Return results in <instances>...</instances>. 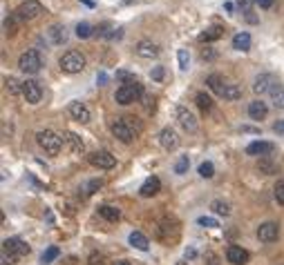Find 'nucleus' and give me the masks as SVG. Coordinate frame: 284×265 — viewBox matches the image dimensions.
Returning <instances> with one entry per match:
<instances>
[{
    "label": "nucleus",
    "mask_w": 284,
    "mask_h": 265,
    "mask_svg": "<svg viewBox=\"0 0 284 265\" xmlns=\"http://www.w3.org/2000/svg\"><path fill=\"white\" fill-rule=\"evenodd\" d=\"M36 143H38V147L43 149L45 154L59 156V154H61V147H63L65 140L61 138L59 134L51 132V129H40V132L36 134Z\"/></svg>",
    "instance_id": "obj_1"
},
{
    "label": "nucleus",
    "mask_w": 284,
    "mask_h": 265,
    "mask_svg": "<svg viewBox=\"0 0 284 265\" xmlns=\"http://www.w3.org/2000/svg\"><path fill=\"white\" fill-rule=\"evenodd\" d=\"M59 65H61V69L63 71H67V74H79V71L85 69V56L81 54V51H76V49H70V51H65V54L61 56Z\"/></svg>",
    "instance_id": "obj_2"
},
{
    "label": "nucleus",
    "mask_w": 284,
    "mask_h": 265,
    "mask_svg": "<svg viewBox=\"0 0 284 265\" xmlns=\"http://www.w3.org/2000/svg\"><path fill=\"white\" fill-rule=\"evenodd\" d=\"M18 67L25 74H38L43 69V56L38 49H27L23 56L18 58Z\"/></svg>",
    "instance_id": "obj_3"
},
{
    "label": "nucleus",
    "mask_w": 284,
    "mask_h": 265,
    "mask_svg": "<svg viewBox=\"0 0 284 265\" xmlns=\"http://www.w3.org/2000/svg\"><path fill=\"white\" fill-rule=\"evenodd\" d=\"M143 96V87L141 82H132V85H121L115 94V101L119 103V105H130V103L139 101V98Z\"/></svg>",
    "instance_id": "obj_4"
},
{
    "label": "nucleus",
    "mask_w": 284,
    "mask_h": 265,
    "mask_svg": "<svg viewBox=\"0 0 284 265\" xmlns=\"http://www.w3.org/2000/svg\"><path fill=\"white\" fill-rule=\"evenodd\" d=\"M14 14L18 16L20 23H23V20H34V18H38V16L43 14V5H40L38 0H23Z\"/></svg>",
    "instance_id": "obj_5"
},
{
    "label": "nucleus",
    "mask_w": 284,
    "mask_h": 265,
    "mask_svg": "<svg viewBox=\"0 0 284 265\" xmlns=\"http://www.w3.org/2000/svg\"><path fill=\"white\" fill-rule=\"evenodd\" d=\"M130 118H117L115 123H112V134H115V138H119L121 143H132L134 140V129H132V125L128 123Z\"/></svg>",
    "instance_id": "obj_6"
},
{
    "label": "nucleus",
    "mask_w": 284,
    "mask_h": 265,
    "mask_svg": "<svg viewBox=\"0 0 284 265\" xmlns=\"http://www.w3.org/2000/svg\"><path fill=\"white\" fill-rule=\"evenodd\" d=\"M90 165H94V167H99V169H112L117 165V158L107 152V149H99V152L90 154Z\"/></svg>",
    "instance_id": "obj_7"
},
{
    "label": "nucleus",
    "mask_w": 284,
    "mask_h": 265,
    "mask_svg": "<svg viewBox=\"0 0 284 265\" xmlns=\"http://www.w3.org/2000/svg\"><path fill=\"white\" fill-rule=\"evenodd\" d=\"M23 96L27 98L29 105H38L40 98H43V87L38 80H25L23 82Z\"/></svg>",
    "instance_id": "obj_8"
},
{
    "label": "nucleus",
    "mask_w": 284,
    "mask_h": 265,
    "mask_svg": "<svg viewBox=\"0 0 284 265\" xmlns=\"http://www.w3.org/2000/svg\"><path fill=\"white\" fill-rule=\"evenodd\" d=\"M177 121L179 125L186 129V132H197V118H195V114L190 112V109H186L184 105H177Z\"/></svg>",
    "instance_id": "obj_9"
},
{
    "label": "nucleus",
    "mask_w": 284,
    "mask_h": 265,
    "mask_svg": "<svg viewBox=\"0 0 284 265\" xmlns=\"http://www.w3.org/2000/svg\"><path fill=\"white\" fill-rule=\"evenodd\" d=\"M3 249L7 254H12V256H25V254H29V245L23 241V238H7V241L3 243Z\"/></svg>",
    "instance_id": "obj_10"
},
{
    "label": "nucleus",
    "mask_w": 284,
    "mask_h": 265,
    "mask_svg": "<svg viewBox=\"0 0 284 265\" xmlns=\"http://www.w3.org/2000/svg\"><path fill=\"white\" fill-rule=\"evenodd\" d=\"M277 236H280V225L277 223H262L257 227V238L262 243H273V241H277Z\"/></svg>",
    "instance_id": "obj_11"
},
{
    "label": "nucleus",
    "mask_w": 284,
    "mask_h": 265,
    "mask_svg": "<svg viewBox=\"0 0 284 265\" xmlns=\"http://www.w3.org/2000/svg\"><path fill=\"white\" fill-rule=\"evenodd\" d=\"M277 85V80H275V76L273 74H260L255 78V82H253V92L255 94H271V90Z\"/></svg>",
    "instance_id": "obj_12"
},
{
    "label": "nucleus",
    "mask_w": 284,
    "mask_h": 265,
    "mask_svg": "<svg viewBox=\"0 0 284 265\" xmlns=\"http://www.w3.org/2000/svg\"><path fill=\"white\" fill-rule=\"evenodd\" d=\"M159 143H161V147L163 149H177L179 147V136H177V132H175L173 127H163L161 132H159Z\"/></svg>",
    "instance_id": "obj_13"
},
{
    "label": "nucleus",
    "mask_w": 284,
    "mask_h": 265,
    "mask_svg": "<svg viewBox=\"0 0 284 265\" xmlns=\"http://www.w3.org/2000/svg\"><path fill=\"white\" fill-rule=\"evenodd\" d=\"M226 258H229V263H233V265H244V263H249L251 254L242 245H231L229 249H226Z\"/></svg>",
    "instance_id": "obj_14"
},
{
    "label": "nucleus",
    "mask_w": 284,
    "mask_h": 265,
    "mask_svg": "<svg viewBox=\"0 0 284 265\" xmlns=\"http://www.w3.org/2000/svg\"><path fill=\"white\" fill-rule=\"evenodd\" d=\"M134 51H137V56H141V58H157L159 56V45L152 43V40H139Z\"/></svg>",
    "instance_id": "obj_15"
},
{
    "label": "nucleus",
    "mask_w": 284,
    "mask_h": 265,
    "mask_svg": "<svg viewBox=\"0 0 284 265\" xmlns=\"http://www.w3.org/2000/svg\"><path fill=\"white\" fill-rule=\"evenodd\" d=\"M70 116L74 118V121H79V123H90L92 121V114H90V109H87L85 103H72L70 105Z\"/></svg>",
    "instance_id": "obj_16"
},
{
    "label": "nucleus",
    "mask_w": 284,
    "mask_h": 265,
    "mask_svg": "<svg viewBox=\"0 0 284 265\" xmlns=\"http://www.w3.org/2000/svg\"><path fill=\"white\" fill-rule=\"evenodd\" d=\"M246 152L251 156H268V154L275 152V145L266 143V140H255V143H251L249 147H246Z\"/></svg>",
    "instance_id": "obj_17"
},
{
    "label": "nucleus",
    "mask_w": 284,
    "mask_h": 265,
    "mask_svg": "<svg viewBox=\"0 0 284 265\" xmlns=\"http://www.w3.org/2000/svg\"><path fill=\"white\" fill-rule=\"evenodd\" d=\"M159 190H161V181H159L157 176H148V179L143 181V185H141V190H139V194H141L143 199H150V196H154Z\"/></svg>",
    "instance_id": "obj_18"
},
{
    "label": "nucleus",
    "mask_w": 284,
    "mask_h": 265,
    "mask_svg": "<svg viewBox=\"0 0 284 265\" xmlns=\"http://www.w3.org/2000/svg\"><path fill=\"white\" fill-rule=\"evenodd\" d=\"M63 140H65L67 145H70V149H72L74 154H83V152H85V143L81 140L79 134H74V132H65V134H63Z\"/></svg>",
    "instance_id": "obj_19"
},
{
    "label": "nucleus",
    "mask_w": 284,
    "mask_h": 265,
    "mask_svg": "<svg viewBox=\"0 0 284 265\" xmlns=\"http://www.w3.org/2000/svg\"><path fill=\"white\" fill-rule=\"evenodd\" d=\"M266 114H268L266 103H262V101H253L251 105H249V116L253 118V121H264Z\"/></svg>",
    "instance_id": "obj_20"
},
{
    "label": "nucleus",
    "mask_w": 284,
    "mask_h": 265,
    "mask_svg": "<svg viewBox=\"0 0 284 265\" xmlns=\"http://www.w3.org/2000/svg\"><path fill=\"white\" fill-rule=\"evenodd\" d=\"M206 85L210 87V92L217 94V96L221 98V94H224V90H226V85H229V82H224V78H221L219 74H210L208 78H206Z\"/></svg>",
    "instance_id": "obj_21"
},
{
    "label": "nucleus",
    "mask_w": 284,
    "mask_h": 265,
    "mask_svg": "<svg viewBox=\"0 0 284 265\" xmlns=\"http://www.w3.org/2000/svg\"><path fill=\"white\" fill-rule=\"evenodd\" d=\"M96 34H99V38H110V40H117V38H121V36H123V29L112 27L110 23H103V25H99Z\"/></svg>",
    "instance_id": "obj_22"
},
{
    "label": "nucleus",
    "mask_w": 284,
    "mask_h": 265,
    "mask_svg": "<svg viewBox=\"0 0 284 265\" xmlns=\"http://www.w3.org/2000/svg\"><path fill=\"white\" fill-rule=\"evenodd\" d=\"M47 38H49V43H54V45L65 43V38H67L65 27L63 25H51V27L47 29Z\"/></svg>",
    "instance_id": "obj_23"
},
{
    "label": "nucleus",
    "mask_w": 284,
    "mask_h": 265,
    "mask_svg": "<svg viewBox=\"0 0 284 265\" xmlns=\"http://www.w3.org/2000/svg\"><path fill=\"white\" fill-rule=\"evenodd\" d=\"M233 49H237V51H249L251 49V34H246V31L235 34L233 36Z\"/></svg>",
    "instance_id": "obj_24"
},
{
    "label": "nucleus",
    "mask_w": 284,
    "mask_h": 265,
    "mask_svg": "<svg viewBox=\"0 0 284 265\" xmlns=\"http://www.w3.org/2000/svg\"><path fill=\"white\" fill-rule=\"evenodd\" d=\"M130 245L137 247V249H141V252H148V247H150V241H148L146 234L132 232V234H130Z\"/></svg>",
    "instance_id": "obj_25"
},
{
    "label": "nucleus",
    "mask_w": 284,
    "mask_h": 265,
    "mask_svg": "<svg viewBox=\"0 0 284 265\" xmlns=\"http://www.w3.org/2000/svg\"><path fill=\"white\" fill-rule=\"evenodd\" d=\"M221 36H224V27H219V25H213V27L206 29L204 34L199 36V40H201V43H213V40L221 38Z\"/></svg>",
    "instance_id": "obj_26"
},
{
    "label": "nucleus",
    "mask_w": 284,
    "mask_h": 265,
    "mask_svg": "<svg viewBox=\"0 0 284 265\" xmlns=\"http://www.w3.org/2000/svg\"><path fill=\"white\" fill-rule=\"evenodd\" d=\"M268 96H271V103H273V107H275V109H284V87L280 85V82H277V85L273 87V90H271V94H268Z\"/></svg>",
    "instance_id": "obj_27"
},
{
    "label": "nucleus",
    "mask_w": 284,
    "mask_h": 265,
    "mask_svg": "<svg viewBox=\"0 0 284 265\" xmlns=\"http://www.w3.org/2000/svg\"><path fill=\"white\" fill-rule=\"evenodd\" d=\"M99 216H103L105 221H110V223H115L121 218V212L117 210V207H112V205H101L99 207Z\"/></svg>",
    "instance_id": "obj_28"
},
{
    "label": "nucleus",
    "mask_w": 284,
    "mask_h": 265,
    "mask_svg": "<svg viewBox=\"0 0 284 265\" xmlns=\"http://www.w3.org/2000/svg\"><path fill=\"white\" fill-rule=\"evenodd\" d=\"M210 210L219 216H231V203L229 201H221V199H215L210 203Z\"/></svg>",
    "instance_id": "obj_29"
},
{
    "label": "nucleus",
    "mask_w": 284,
    "mask_h": 265,
    "mask_svg": "<svg viewBox=\"0 0 284 265\" xmlns=\"http://www.w3.org/2000/svg\"><path fill=\"white\" fill-rule=\"evenodd\" d=\"M257 169H260V174H266V176L277 174V165L273 163V160H268L266 156H264V158H260V163H257Z\"/></svg>",
    "instance_id": "obj_30"
},
{
    "label": "nucleus",
    "mask_w": 284,
    "mask_h": 265,
    "mask_svg": "<svg viewBox=\"0 0 284 265\" xmlns=\"http://www.w3.org/2000/svg\"><path fill=\"white\" fill-rule=\"evenodd\" d=\"M195 103H197V107L201 109V112H210V107H213V101H210L208 94L199 92L197 96H195Z\"/></svg>",
    "instance_id": "obj_31"
},
{
    "label": "nucleus",
    "mask_w": 284,
    "mask_h": 265,
    "mask_svg": "<svg viewBox=\"0 0 284 265\" xmlns=\"http://www.w3.org/2000/svg\"><path fill=\"white\" fill-rule=\"evenodd\" d=\"M5 87H7V92L12 94V96H18V94H23V82H18L16 78H5Z\"/></svg>",
    "instance_id": "obj_32"
},
{
    "label": "nucleus",
    "mask_w": 284,
    "mask_h": 265,
    "mask_svg": "<svg viewBox=\"0 0 284 265\" xmlns=\"http://www.w3.org/2000/svg\"><path fill=\"white\" fill-rule=\"evenodd\" d=\"M221 98H224V101H237V98H242V90L237 85H226Z\"/></svg>",
    "instance_id": "obj_33"
},
{
    "label": "nucleus",
    "mask_w": 284,
    "mask_h": 265,
    "mask_svg": "<svg viewBox=\"0 0 284 265\" xmlns=\"http://www.w3.org/2000/svg\"><path fill=\"white\" fill-rule=\"evenodd\" d=\"M188 167H190V158H188V156H179L177 163H175V174L184 176L186 171H188Z\"/></svg>",
    "instance_id": "obj_34"
},
{
    "label": "nucleus",
    "mask_w": 284,
    "mask_h": 265,
    "mask_svg": "<svg viewBox=\"0 0 284 265\" xmlns=\"http://www.w3.org/2000/svg\"><path fill=\"white\" fill-rule=\"evenodd\" d=\"M199 176L201 179H213L215 176V165L210 163V160H204V163L199 165Z\"/></svg>",
    "instance_id": "obj_35"
},
{
    "label": "nucleus",
    "mask_w": 284,
    "mask_h": 265,
    "mask_svg": "<svg viewBox=\"0 0 284 265\" xmlns=\"http://www.w3.org/2000/svg\"><path fill=\"white\" fill-rule=\"evenodd\" d=\"M94 34V29H92V25L90 23H79L76 25V36H79V38H90V36Z\"/></svg>",
    "instance_id": "obj_36"
},
{
    "label": "nucleus",
    "mask_w": 284,
    "mask_h": 265,
    "mask_svg": "<svg viewBox=\"0 0 284 265\" xmlns=\"http://www.w3.org/2000/svg\"><path fill=\"white\" fill-rule=\"evenodd\" d=\"M101 187H103V181L101 179H92V181H87V183L83 185V192L90 196V194H94V192H99Z\"/></svg>",
    "instance_id": "obj_37"
},
{
    "label": "nucleus",
    "mask_w": 284,
    "mask_h": 265,
    "mask_svg": "<svg viewBox=\"0 0 284 265\" xmlns=\"http://www.w3.org/2000/svg\"><path fill=\"white\" fill-rule=\"evenodd\" d=\"M18 16L16 14H9L7 20H5V29H7V34H16V27H18Z\"/></svg>",
    "instance_id": "obj_38"
},
{
    "label": "nucleus",
    "mask_w": 284,
    "mask_h": 265,
    "mask_svg": "<svg viewBox=\"0 0 284 265\" xmlns=\"http://www.w3.org/2000/svg\"><path fill=\"white\" fill-rule=\"evenodd\" d=\"M117 80H121L123 85H132V82H137V78H134V74H130L128 69H119L117 71Z\"/></svg>",
    "instance_id": "obj_39"
},
{
    "label": "nucleus",
    "mask_w": 284,
    "mask_h": 265,
    "mask_svg": "<svg viewBox=\"0 0 284 265\" xmlns=\"http://www.w3.org/2000/svg\"><path fill=\"white\" fill-rule=\"evenodd\" d=\"M177 60H179V69L186 71L190 65V56H188V49H179L177 51Z\"/></svg>",
    "instance_id": "obj_40"
},
{
    "label": "nucleus",
    "mask_w": 284,
    "mask_h": 265,
    "mask_svg": "<svg viewBox=\"0 0 284 265\" xmlns=\"http://www.w3.org/2000/svg\"><path fill=\"white\" fill-rule=\"evenodd\" d=\"M273 194H275V201L280 203V205H284V179H280L275 183V187H273Z\"/></svg>",
    "instance_id": "obj_41"
},
{
    "label": "nucleus",
    "mask_w": 284,
    "mask_h": 265,
    "mask_svg": "<svg viewBox=\"0 0 284 265\" xmlns=\"http://www.w3.org/2000/svg\"><path fill=\"white\" fill-rule=\"evenodd\" d=\"M59 254H61V249L56 247V245H51V247L47 249V252L43 254V263H51L54 258H59Z\"/></svg>",
    "instance_id": "obj_42"
},
{
    "label": "nucleus",
    "mask_w": 284,
    "mask_h": 265,
    "mask_svg": "<svg viewBox=\"0 0 284 265\" xmlns=\"http://www.w3.org/2000/svg\"><path fill=\"white\" fill-rule=\"evenodd\" d=\"M87 265H105V256L99 252H92L90 258H87Z\"/></svg>",
    "instance_id": "obj_43"
},
{
    "label": "nucleus",
    "mask_w": 284,
    "mask_h": 265,
    "mask_svg": "<svg viewBox=\"0 0 284 265\" xmlns=\"http://www.w3.org/2000/svg\"><path fill=\"white\" fill-rule=\"evenodd\" d=\"M197 223H199L201 227H210V230H215V227H219V223L215 221V218H210V216H201Z\"/></svg>",
    "instance_id": "obj_44"
},
{
    "label": "nucleus",
    "mask_w": 284,
    "mask_h": 265,
    "mask_svg": "<svg viewBox=\"0 0 284 265\" xmlns=\"http://www.w3.org/2000/svg\"><path fill=\"white\" fill-rule=\"evenodd\" d=\"M150 76H152V80H163V76H166V69L159 65V67H154V69L150 71Z\"/></svg>",
    "instance_id": "obj_45"
},
{
    "label": "nucleus",
    "mask_w": 284,
    "mask_h": 265,
    "mask_svg": "<svg viewBox=\"0 0 284 265\" xmlns=\"http://www.w3.org/2000/svg\"><path fill=\"white\" fill-rule=\"evenodd\" d=\"M141 101H143V107H146L148 112H154V98H152V96H148V94H143V96H141Z\"/></svg>",
    "instance_id": "obj_46"
},
{
    "label": "nucleus",
    "mask_w": 284,
    "mask_h": 265,
    "mask_svg": "<svg viewBox=\"0 0 284 265\" xmlns=\"http://www.w3.org/2000/svg\"><path fill=\"white\" fill-rule=\"evenodd\" d=\"M253 3H255V0H237V7H240L244 14H249L251 7H253Z\"/></svg>",
    "instance_id": "obj_47"
},
{
    "label": "nucleus",
    "mask_w": 284,
    "mask_h": 265,
    "mask_svg": "<svg viewBox=\"0 0 284 265\" xmlns=\"http://www.w3.org/2000/svg\"><path fill=\"white\" fill-rule=\"evenodd\" d=\"M0 261H3V265H16L18 258H16V256H12V254H7V252L3 249V256H0Z\"/></svg>",
    "instance_id": "obj_48"
},
{
    "label": "nucleus",
    "mask_w": 284,
    "mask_h": 265,
    "mask_svg": "<svg viewBox=\"0 0 284 265\" xmlns=\"http://www.w3.org/2000/svg\"><path fill=\"white\" fill-rule=\"evenodd\" d=\"M215 56H217V54H215L213 49H208V47L201 51V58H204V60H215Z\"/></svg>",
    "instance_id": "obj_49"
},
{
    "label": "nucleus",
    "mask_w": 284,
    "mask_h": 265,
    "mask_svg": "<svg viewBox=\"0 0 284 265\" xmlns=\"http://www.w3.org/2000/svg\"><path fill=\"white\" fill-rule=\"evenodd\" d=\"M255 3L260 5L262 9H271V7H273V0H255Z\"/></svg>",
    "instance_id": "obj_50"
},
{
    "label": "nucleus",
    "mask_w": 284,
    "mask_h": 265,
    "mask_svg": "<svg viewBox=\"0 0 284 265\" xmlns=\"http://www.w3.org/2000/svg\"><path fill=\"white\" fill-rule=\"evenodd\" d=\"M273 132H275V134H284V121H277L275 125H273Z\"/></svg>",
    "instance_id": "obj_51"
},
{
    "label": "nucleus",
    "mask_w": 284,
    "mask_h": 265,
    "mask_svg": "<svg viewBox=\"0 0 284 265\" xmlns=\"http://www.w3.org/2000/svg\"><path fill=\"white\" fill-rule=\"evenodd\" d=\"M96 82H99V85H105V82H107V74H105V71H101V74L96 76Z\"/></svg>",
    "instance_id": "obj_52"
},
{
    "label": "nucleus",
    "mask_w": 284,
    "mask_h": 265,
    "mask_svg": "<svg viewBox=\"0 0 284 265\" xmlns=\"http://www.w3.org/2000/svg\"><path fill=\"white\" fill-rule=\"evenodd\" d=\"M195 256H197V252H195L193 247H190V249H186V258H195Z\"/></svg>",
    "instance_id": "obj_53"
},
{
    "label": "nucleus",
    "mask_w": 284,
    "mask_h": 265,
    "mask_svg": "<svg viewBox=\"0 0 284 265\" xmlns=\"http://www.w3.org/2000/svg\"><path fill=\"white\" fill-rule=\"evenodd\" d=\"M208 265H217V256H215V254H208Z\"/></svg>",
    "instance_id": "obj_54"
},
{
    "label": "nucleus",
    "mask_w": 284,
    "mask_h": 265,
    "mask_svg": "<svg viewBox=\"0 0 284 265\" xmlns=\"http://www.w3.org/2000/svg\"><path fill=\"white\" fill-rule=\"evenodd\" d=\"M246 20H249V23H257V18H255V16H253V12H249V14H246Z\"/></svg>",
    "instance_id": "obj_55"
},
{
    "label": "nucleus",
    "mask_w": 284,
    "mask_h": 265,
    "mask_svg": "<svg viewBox=\"0 0 284 265\" xmlns=\"http://www.w3.org/2000/svg\"><path fill=\"white\" fill-rule=\"evenodd\" d=\"M81 3H85L87 7H94V3H92V0H81Z\"/></svg>",
    "instance_id": "obj_56"
},
{
    "label": "nucleus",
    "mask_w": 284,
    "mask_h": 265,
    "mask_svg": "<svg viewBox=\"0 0 284 265\" xmlns=\"http://www.w3.org/2000/svg\"><path fill=\"white\" fill-rule=\"evenodd\" d=\"M115 265H130V263H128V261H117Z\"/></svg>",
    "instance_id": "obj_57"
}]
</instances>
